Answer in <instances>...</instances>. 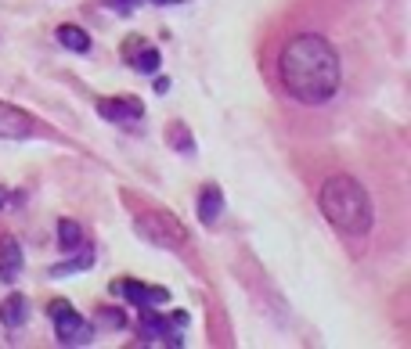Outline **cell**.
Wrapping results in <instances>:
<instances>
[{
  "label": "cell",
  "instance_id": "cell-19",
  "mask_svg": "<svg viewBox=\"0 0 411 349\" xmlns=\"http://www.w3.org/2000/svg\"><path fill=\"white\" fill-rule=\"evenodd\" d=\"M8 205V191H4V187H0V209H4Z\"/></svg>",
  "mask_w": 411,
  "mask_h": 349
},
{
  "label": "cell",
  "instance_id": "cell-4",
  "mask_svg": "<svg viewBox=\"0 0 411 349\" xmlns=\"http://www.w3.org/2000/svg\"><path fill=\"white\" fill-rule=\"evenodd\" d=\"M137 231L145 238H152L155 245H163V248H180L188 241L184 224L177 216H170V212H148V216H141L137 220Z\"/></svg>",
  "mask_w": 411,
  "mask_h": 349
},
{
  "label": "cell",
  "instance_id": "cell-12",
  "mask_svg": "<svg viewBox=\"0 0 411 349\" xmlns=\"http://www.w3.org/2000/svg\"><path fill=\"white\" fill-rule=\"evenodd\" d=\"M94 248H83L80 256H73V260H66V263H54L51 267V277H69V274H83V270H90L94 267Z\"/></svg>",
  "mask_w": 411,
  "mask_h": 349
},
{
  "label": "cell",
  "instance_id": "cell-5",
  "mask_svg": "<svg viewBox=\"0 0 411 349\" xmlns=\"http://www.w3.org/2000/svg\"><path fill=\"white\" fill-rule=\"evenodd\" d=\"M112 296L126 299L130 306H141V310L170 303V292H166V288H152V284H141V281H134V277H119V281H112Z\"/></svg>",
  "mask_w": 411,
  "mask_h": 349
},
{
  "label": "cell",
  "instance_id": "cell-11",
  "mask_svg": "<svg viewBox=\"0 0 411 349\" xmlns=\"http://www.w3.org/2000/svg\"><path fill=\"white\" fill-rule=\"evenodd\" d=\"M58 44L66 47V51H73V54H87L90 51V37L83 33L80 25H58Z\"/></svg>",
  "mask_w": 411,
  "mask_h": 349
},
{
  "label": "cell",
  "instance_id": "cell-7",
  "mask_svg": "<svg viewBox=\"0 0 411 349\" xmlns=\"http://www.w3.org/2000/svg\"><path fill=\"white\" fill-rule=\"evenodd\" d=\"M22 245L15 234H0V281L4 284H15L22 277Z\"/></svg>",
  "mask_w": 411,
  "mask_h": 349
},
{
  "label": "cell",
  "instance_id": "cell-8",
  "mask_svg": "<svg viewBox=\"0 0 411 349\" xmlns=\"http://www.w3.org/2000/svg\"><path fill=\"white\" fill-rule=\"evenodd\" d=\"M98 112L109 122H134V119L145 115V105L137 98H102L98 101Z\"/></svg>",
  "mask_w": 411,
  "mask_h": 349
},
{
  "label": "cell",
  "instance_id": "cell-10",
  "mask_svg": "<svg viewBox=\"0 0 411 349\" xmlns=\"http://www.w3.org/2000/svg\"><path fill=\"white\" fill-rule=\"evenodd\" d=\"M25 321H29V299L11 292L4 303H0V324L4 328H22Z\"/></svg>",
  "mask_w": 411,
  "mask_h": 349
},
{
  "label": "cell",
  "instance_id": "cell-3",
  "mask_svg": "<svg viewBox=\"0 0 411 349\" xmlns=\"http://www.w3.org/2000/svg\"><path fill=\"white\" fill-rule=\"evenodd\" d=\"M47 313H51V321H54V335H58L61 345H87V342H90L94 328L83 321V317H80L69 303L54 299V303L47 306Z\"/></svg>",
  "mask_w": 411,
  "mask_h": 349
},
{
  "label": "cell",
  "instance_id": "cell-18",
  "mask_svg": "<svg viewBox=\"0 0 411 349\" xmlns=\"http://www.w3.org/2000/svg\"><path fill=\"white\" fill-rule=\"evenodd\" d=\"M155 90L166 94V90H170V80H166V76H155Z\"/></svg>",
  "mask_w": 411,
  "mask_h": 349
},
{
  "label": "cell",
  "instance_id": "cell-13",
  "mask_svg": "<svg viewBox=\"0 0 411 349\" xmlns=\"http://www.w3.org/2000/svg\"><path fill=\"white\" fill-rule=\"evenodd\" d=\"M166 141H170V148H173V151H180V155H192V151H195L192 130H188V126H184L180 119L166 122Z\"/></svg>",
  "mask_w": 411,
  "mask_h": 349
},
{
  "label": "cell",
  "instance_id": "cell-14",
  "mask_svg": "<svg viewBox=\"0 0 411 349\" xmlns=\"http://www.w3.org/2000/svg\"><path fill=\"white\" fill-rule=\"evenodd\" d=\"M58 245L66 252H73V248L83 245V227L76 224V220H61V224H58Z\"/></svg>",
  "mask_w": 411,
  "mask_h": 349
},
{
  "label": "cell",
  "instance_id": "cell-20",
  "mask_svg": "<svg viewBox=\"0 0 411 349\" xmlns=\"http://www.w3.org/2000/svg\"><path fill=\"white\" fill-rule=\"evenodd\" d=\"M159 4H173V0H159Z\"/></svg>",
  "mask_w": 411,
  "mask_h": 349
},
{
  "label": "cell",
  "instance_id": "cell-16",
  "mask_svg": "<svg viewBox=\"0 0 411 349\" xmlns=\"http://www.w3.org/2000/svg\"><path fill=\"white\" fill-rule=\"evenodd\" d=\"M159 61H163V54L155 51V47H141L134 58H130V65L137 69V72H145V76H152V72H159Z\"/></svg>",
  "mask_w": 411,
  "mask_h": 349
},
{
  "label": "cell",
  "instance_id": "cell-2",
  "mask_svg": "<svg viewBox=\"0 0 411 349\" xmlns=\"http://www.w3.org/2000/svg\"><path fill=\"white\" fill-rule=\"evenodd\" d=\"M318 209L325 212V220L343 234V238H364L375 227V209L372 198L364 191V184L354 177H329L318 191Z\"/></svg>",
  "mask_w": 411,
  "mask_h": 349
},
{
  "label": "cell",
  "instance_id": "cell-15",
  "mask_svg": "<svg viewBox=\"0 0 411 349\" xmlns=\"http://www.w3.org/2000/svg\"><path fill=\"white\" fill-rule=\"evenodd\" d=\"M94 328H102V331H123L126 328V317L112 306H102V310H94Z\"/></svg>",
  "mask_w": 411,
  "mask_h": 349
},
{
  "label": "cell",
  "instance_id": "cell-17",
  "mask_svg": "<svg viewBox=\"0 0 411 349\" xmlns=\"http://www.w3.org/2000/svg\"><path fill=\"white\" fill-rule=\"evenodd\" d=\"M137 4H141V0H112V8H116V11H123V15H130Z\"/></svg>",
  "mask_w": 411,
  "mask_h": 349
},
{
  "label": "cell",
  "instance_id": "cell-6",
  "mask_svg": "<svg viewBox=\"0 0 411 349\" xmlns=\"http://www.w3.org/2000/svg\"><path fill=\"white\" fill-rule=\"evenodd\" d=\"M37 134V122L15 105H0V141H25Z\"/></svg>",
  "mask_w": 411,
  "mask_h": 349
},
{
  "label": "cell",
  "instance_id": "cell-1",
  "mask_svg": "<svg viewBox=\"0 0 411 349\" xmlns=\"http://www.w3.org/2000/svg\"><path fill=\"white\" fill-rule=\"evenodd\" d=\"M278 80L289 98L303 105H325L339 90V54L318 33L293 37L278 58Z\"/></svg>",
  "mask_w": 411,
  "mask_h": 349
},
{
  "label": "cell",
  "instance_id": "cell-9",
  "mask_svg": "<svg viewBox=\"0 0 411 349\" xmlns=\"http://www.w3.org/2000/svg\"><path fill=\"white\" fill-rule=\"evenodd\" d=\"M220 209H224V191H220L216 184H206L202 191H199V205H195V212H199V224H216V216H220Z\"/></svg>",
  "mask_w": 411,
  "mask_h": 349
}]
</instances>
